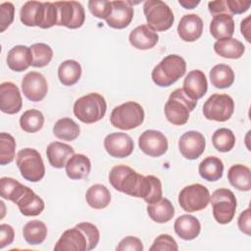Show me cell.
<instances>
[{
	"label": "cell",
	"mask_w": 251,
	"mask_h": 251,
	"mask_svg": "<svg viewBox=\"0 0 251 251\" xmlns=\"http://www.w3.org/2000/svg\"><path fill=\"white\" fill-rule=\"evenodd\" d=\"M109 182L118 191L154 203L162 198V183L155 176H142L130 167L118 165L109 173Z\"/></svg>",
	"instance_id": "1"
},
{
	"label": "cell",
	"mask_w": 251,
	"mask_h": 251,
	"mask_svg": "<svg viewBox=\"0 0 251 251\" xmlns=\"http://www.w3.org/2000/svg\"><path fill=\"white\" fill-rule=\"evenodd\" d=\"M100 238L96 226L82 222L63 232L54 246L56 251H88L94 249Z\"/></svg>",
	"instance_id": "2"
},
{
	"label": "cell",
	"mask_w": 251,
	"mask_h": 251,
	"mask_svg": "<svg viewBox=\"0 0 251 251\" xmlns=\"http://www.w3.org/2000/svg\"><path fill=\"white\" fill-rule=\"evenodd\" d=\"M186 71L184 59L178 55L171 54L166 56L153 69L151 77L154 83L161 87H168L180 78Z\"/></svg>",
	"instance_id": "3"
},
{
	"label": "cell",
	"mask_w": 251,
	"mask_h": 251,
	"mask_svg": "<svg viewBox=\"0 0 251 251\" xmlns=\"http://www.w3.org/2000/svg\"><path fill=\"white\" fill-rule=\"evenodd\" d=\"M197 101L191 99L183 90H174L165 104V115L167 120L175 126H183L189 119V114L196 107Z\"/></svg>",
	"instance_id": "4"
},
{
	"label": "cell",
	"mask_w": 251,
	"mask_h": 251,
	"mask_svg": "<svg viewBox=\"0 0 251 251\" xmlns=\"http://www.w3.org/2000/svg\"><path fill=\"white\" fill-rule=\"evenodd\" d=\"M105 98L96 92L78 98L74 104L75 116L84 124H93L100 121L106 114Z\"/></svg>",
	"instance_id": "5"
},
{
	"label": "cell",
	"mask_w": 251,
	"mask_h": 251,
	"mask_svg": "<svg viewBox=\"0 0 251 251\" xmlns=\"http://www.w3.org/2000/svg\"><path fill=\"white\" fill-rule=\"evenodd\" d=\"M144 121V110L140 104L134 101H127L115 107L110 116L113 126L130 130L139 126Z\"/></svg>",
	"instance_id": "6"
},
{
	"label": "cell",
	"mask_w": 251,
	"mask_h": 251,
	"mask_svg": "<svg viewBox=\"0 0 251 251\" xmlns=\"http://www.w3.org/2000/svg\"><path fill=\"white\" fill-rule=\"evenodd\" d=\"M16 164L22 176L28 181L37 182L45 175V167L39 152L33 148L20 150L16 157Z\"/></svg>",
	"instance_id": "7"
},
{
	"label": "cell",
	"mask_w": 251,
	"mask_h": 251,
	"mask_svg": "<svg viewBox=\"0 0 251 251\" xmlns=\"http://www.w3.org/2000/svg\"><path fill=\"white\" fill-rule=\"evenodd\" d=\"M147 25L154 31L168 30L175 22L171 8L161 0H147L143 5Z\"/></svg>",
	"instance_id": "8"
},
{
	"label": "cell",
	"mask_w": 251,
	"mask_h": 251,
	"mask_svg": "<svg viewBox=\"0 0 251 251\" xmlns=\"http://www.w3.org/2000/svg\"><path fill=\"white\" fill-rule=\"evenodd\" d=\"M210 202L217 223L226 225L232 221L236 210V198L231 190L227 188L215 190L210 196Z\"/></svg>",
	"instance_id": "9"
},
{
	"label": "cell",
	"mask_w": 251,
	"mask_h": 251,
	"mask_svg": "<svg viewBox=\"0 0 251 251\" xmlns=\"http://www.w3.org/2000/svg\"><path fill=\"white\" fill-rule=\"evenodd\" d=\"M210 201V192L206 186L193 183L181 189L178 195L179 206L188 213L205 209Z\"/></svg>",
	"instance_id": "10"
},
{
	"label": "cell",
	"mask_w": 251,
	"mask_h": 251,
	"mask_svg": "<svg viewBox=\"0 0 251 251\" xmlns=\"http://www.w3.org/2000/svg\"><path fill=\"white\" fill-rule=\"evenodd\" d=\"M234 102L227 94H212L203 105V115L207 120L226 122L233 114Z\"/></svg>",
	"instance_id": "11"
},
{
	"label": "cell",
	"mask_w": 251,
	"mask_h": 251,
	"mask_svg": "<svg viewBox=\"0 0 251 251\" xmlns=\"http://www.w3.org/2000/svg\"><path fill=\"white\" fill-rule=\"evenodd\" d=\"M58 11L56 25H64L68 28H78L85 21L84 8L76 1L54 2Z\"/></svg>",
	"instance_id": "12"
},
{
	"label": "cell",
	"mask_w": 251,
	"mask_h": 251,
	"mask_svg": "<svg viewBox=\"0 0 251 251\" xmlns=\"http://www.w3.org/2000/svg\"><path fill=\"white\" fill-rule=\"evenodd\" d=\"M138 146L150 157H160L168 150V139L159 130L147 129L138 138Z\"/></svg>",
	"instance_id": "13"
},
{
	"label": "cell",
	"mask_w": 251,
	"mask_h": 251,
	"mask_svg": "<svg viewBox=\"0 0 251 251\" xmlns=\"http://www.w3.org/2000/svg\"><path fill=\"white\" fill-rule=\"evenodd\" d=\"M22 90L28 100L39 102L44 99L48 91L46 78L38 72H29L23 77Z\"/></svg>",
	"instance_id": "14"
},
{
	"label": "cell",
	"mask_w": 251,
	"mask_h": 251,
	"mask_svg": "<svg viewBox=\"0 0 251 251\" xmlns=\"http://www.w3.org/2000/svg\"><path fill=\"white\" fill-rule=\"evenodd\" d=\"M104 147L110 156L115 158H126L132 153L134 143L127 133L113 132L105 137Z\"/></svg>",
	"instance_id": "15"
},
{
	"label": "cell",
	"mask_w": 251,
	"mask_h": 251,
	"mask_svg": "<svg viewBox=\"0 0 251 251\" xmlns=\"http://www.w3.org/2000/svg\"><path fill=\"white\" fill-rule=\"evenodd\" d=\"M206 141L202 133L189 130L183 133L178 140V149L181 155L188 160L199 158L205 150Z\"/></svg>",
	"instance_id": "16"
},
{
	"label": "cell",
	"mask_w": 251,
	"mask_h": 251,
	"mask_svg": "<svg viewBox=\"0 0 251 251\" xmlns=\"http://www.w3.org/2000/svg\"><path fill=\"white\" fill-rule=\"evenodd\" d=\"M23 99L19 87L11 82L5 81L0 84V110L9 115L20 112Z\"/></svg>",
	"instance_id": "17"
},
{
	"label": "cell",
	"mask_w": 251,
	"mask_h": 251,
	"mask_svg": "<svg viewBox=\"0 0 251 251\" xmlns=\"http://www.w3.org/2000/svg\"><path fill=\"white\" fill-rule=\"evenodd\" d=\"M133 18V8L128 1H112V12L106 19L110 27L123 29L126 27Z\"/></svg>",
	"instance_id": "18"
},
{
	"label": "cell",
	"mask_w": 251,
	"mask_h": 251,
	"mask_svg": "<svg viewBox=\"0 0 251 251\" xmlns=\"http://www.w3.org/2000/svg\"><path fill=\"white\" fill-rule=\"evenodd\" d=\"M203 32V21L196 14L184 15L177 25V33L180 39L193 42L200 38Z\"/></svg>",
	"instance_id": "19"
},
{
	"label": "cell",
	"mask_w": 251,
	"mask_h": 251,
	"mask_svg": "<svg viewBox=\"0 0 251 251\" xmlns=\"http://www.w3.org/2000/svg\"><path fill=\"white\" fill-rule=\"evenodd\" d=\"M183 90L193 100L202 98L208 89V82L205 74L200 70L189 72L183 80Z\"/></svg>",
	"instance_id": "20"
},
{
	"label": "cell",
	"mask_w": 251,
	"mask_h": 251,
	"mask_svg": "<svg viewBox=\"0 0 251 251\" xmlns=\"http://www.w3.org/2000/svg\"><path fill=\"white\" fill-rule=\"evenodd\" d=\"M44 17V2L27 1L21 8L20 20L26 26H39L42 28Z\"/></svg>",
	"instance_id": "21"
},
{
	"label": "cell",
	"mask_w": 251,
	"mask_h": 251,
	"mask_svg": "<svg viewBox=\"0 0 251 251\" xmlns=\"http://www.w3.org/2000/svg\"><path fill=\"white\" fill-rule=\"evenodd\" d=\"M128 39L134 48L147 50L153 48L157 44L159 35L148 25H140L130 31Z\"/></svg>",
	"instance_id": "22"
},
{
	"label": "cell",
	"mask_w": 251,
	"mask_h": 251,
	"mask_svg": "<svg viewBox=\"0 0 251 251\" xmlns=\"http://www.w3.org/2000/svg\"><path fill=\"white\" fill-rule=\"evenodd\" d=\"M32 64L30 47L25 45L14 46L7 55V65L14 72L25 71Z\"/></svg>",
	"instance_id": "23"
},
{
	"label": "cell",
	"mask_w": 251,
	"mask_h": 251,
	"mask_svg": "<svg viewBox=\"0 0 251 251\" xmlns=\"http://www.w3.org/2000/svg\"><path fill=\"white\" fill-rule=\"evenodd\" d=\"M75 154V150L69 144L55 141L51 142L46 149V155L49 164L56 169L66 166L68 160Z\"/></svg>",
	"instance_id": "24"
},
{
	"label": "cell",
	"mask_w": 251,
	"mask_h": 251,
	"mask_svg": "<svg viewBox=\"0 0 251 251\" xmlns=\"http://www.w3.org/2000/svg\"><path fill=\"white\" fill-rule=\"evenodd\" d=\"M176 233L184 240H192L196 238L201 230V224L197 218L192 215L179 216L174 225Z\"/></svg>",
	"instance_id": "25"
},
{
	"label": "cell",
	"mask_w": 251,
	"mask_h": 251,
	"mask_svg": "<svg viewBox=\"0 0 251 251\" xmlns=\"http://www.w3.org/2000/svg\"><path fill=\"white\" fill-rule=\"evenodd\" d=\"M210 33L218 40L230 38L234 33V21L232 16L228 14L214 16L210 23Z\"/></svg>",
	"instance_id": "26"
},
{
	"label": "cell",
	"mask_w": 251,
	"mask_h": 251,
	"mask_svg": "<svg viewBox=\"0 0 251 251\" xmlns=\"http://www.w3.org/2000/svg\"><path fill=\"white\" fill-rule=\"evenodd\" d=\"M66 174L71 179L86 178L90 173L91 163L83 154H74L67 162Z\"/></svg>",
	"instance_id": "27"
},
{
	"label": "cell",
	"mask_w": 251,
	"mask_h": 251,
	"mask_svg": "<svg viewBox=\"0 0 251 251\" xmlns=\"http://www.w3.org/2000/svg\"><path fill=\"white\" fill-rule=\"evenodd\" d=\"M20 212L26 217H33L41 214L44 210V201L27 187L25 193L16 203Z\"/></svg>",
	"instance_id": "28"
},
{
	"label": "cell",
	"mask_w": 251,
	"mask_h": 251,
	"mask_svg": "<svg viewBox=\"0 0 251 251\" xmlns=\"http://www.w3.org/2000/svg\"><path fill=\"white\" fill-rule=\"evenodd\" d=\"M229 183L240 191H249L251 189V172L244 165L236 164L229 168L227 172Z\"/></svg>",
	"instance_id": "29"
},
{
	"label": "cell",
	"mask_w": 251,
	"mask_h": 251,
	"mask_svg": "<svg viewBox=\"0 0 251 251\" xmlns=\"http://www.w3.org/2000/svg\"><path fill=\"white\" fill-rule=\"evenodd\" d=\"M147 213L152 221L164 224L173 219L175 215V208L169 199L161 198L154 203L148 204Z\"/></svg>",
	"instance_id": "30"
},
{
	"label": "cell",
	"mask_w": 251,
	"mask_h": 251,
	"mask_svg": "<svg viewBox=\"0 0 251 251\" xmlns=\"http://www.w3.org/2000/svg\"><path fill=\"white\" fill-rule=\"evenodd\" d=\"M214 50L221 57L226 59H238L243 55L245 46L241 41L230 37L217 40L214 43Z\"/></svg>",
	"instance_id": "31"
},
{
	"label": "cell",
	"mask_w": 251,
	"mask_h": 251,
	"mask_svg": "<svg viewBox=\"0 0 251 251\" xmlns=\"http://www.w3.org/2000/svg\"><path fill=\"white\" fill-rule=\"evenodd\" d=\"M198 172L205 180L216 181L223 176L224 164L220 158L209 156L199 164Z\"/></svg>",
	"instance_id": "32"
},
{
	"label": "cell",
	"mask_w": 251,
	"mask_h": 251,
	"mask_svg": "<svg viewBox=\"0 0 251 251\" xmlns=\"http://www.w3.org/2000/svg\"><path fill=\"white\" fill-rule=\"evenodd\" d=\"M85 200L93 209H104L110 204L111 193L105 185L99 183L93 184L87 189L85 193Z\"/></svg>",
	"instance_id": "33"
},
{
	"label": "cell",
	"mask_w": 251,
	"mask_h": 251,
	"mask_svg": "<svg viewBox=\"0 0 251 251\" xmlns=\"http://www.w3.org/2000/svg\"><path fill=\"white\" fill-rule=\"evenodd\" d=\"M209 77L213 86L223 89L231 86L234 81V73L228 65L218 64L211 69Z\"/></svg>",
	"instance_id": "34"
},
{
	"label": "cell",
	"mask_w": 251,
	"mask_h": 251,
	"mask_svg": "<svg viewBox=\"0 0 251 251\" xmlns=\"http://www.w3.org/2000/svg\"><path fill=\"white\" fill-rule=\"evenodd\" d=\"M81 75V66L75 60H66L58 68V77L62 84L71 86L75 84Z\"/></svg>",
	"instance_id": "35"
},
{
	"label": "cell",
	"mask_w": 251,
	"mask_h": 251,
	"mask_svg": "<svg viewBox=\"0 0 251 251\" xmlns=\"http://www.w3.org/2000/svg\"><path fill=\"white\" fill-rule=\"evenodd\" d=\"M27 186L22 184L17 179L9 176L0 178V195L2 198L10 200L15 204L25 193Z\"/></svg>",
	"instance_id": "36"
},
{
	"label": "cell",
	"mask_w": 251,
	"mask_h": 251,
	"mask_svg": "<svg viewBox=\"0 0 251 251\" xmlns=\"http://www.w3.org/2000/svg\"><path fill=\"white\" fill-rule=\"evenodd\" d=\"M79 131V126L71 118H62L53 126L54 135L65 141L75 140L78 137Z\"/></svg>",
	"instance_id": "37"
},
{
	"label": "cell",
	"mask_w": 251,
	"mask_h": 251,
	"mask_svg": "<svg viewBox=\"0 0 251 251\" xmlns=\"http://www.w3.org/2000/svg\"><path fill=\"white\" fill-rule=\"evenodd\" d=\"M23 235L28 244L38 245L45 240L47 236V227L43 222L32 220L25 225Z\"/></svg>",
	"instance_id": "38"
},
{
	"label": "cell",
	"mask_w": 251,
	"mask_h": 251,
	"mask_svg": "<svg viewBox=\"0 0 251 251\" xmlns=\"http://www.w3.org/2000/svg\"><path fill=\"white\" fill-rule=\"evenodd\" d=\"M44 124L43 114L36 109L26 110L20 118L21 128L29 133L36 132L40 130Z\"/></svg>",
	"instance_id": "39"
},
{
	"label": "cell",
	"mask_w": 251,
	"mask_h": 251,
	"mask_svg": "<svg viewBox=\"0 0 251 251\" xmlns=\"http://www.w3.org/2000/svg\"><path fill=\"white\" fill-rule=\"evenodd\" d=\"M212 142L218 151L228 152L235 144V136L229 128L222 127L213 133Z\"/></svg>",
	"instance_id": "40"
},
{
	"label": "cell",
	"mask_w": 251,
	"mask_h": 251,
	"mask_svg": "<svg viewBox=\"0 0 251 251\" xmlns=\"http://www.w3.org/2000/svg\"><path fill=\"white\" fill-rule=\"evenodd\" d=\"M32 54V67L43 68L47 66L53 57L52 48L45 43H34L30 46Z\"/></svg>",
	"instance_id": "41"
},
{
	"label": "cell",
	"mask_w": 251,
	"mask_h": 251,
	"mask_svg": "<svg viewBox=\"0 0 251 251\" xmlns=\"http://www.w3.org/2000/svg\"><path fill=\"white\" fill-rule=\"evenodd\" d=\"M15 138L7 132L0 133V164L7 165L13 162L16 155Z\"/></svg>",
	"instance_id": "42"
},
{
	"label": "cell",
	"mask_w": 251,
	"mask_h": 251,
	"mask_svg": "<svg viewBox=\"0 0 251 251\" xmlns=\"http://www.w3.org/2000/svg\"><path fill=\"white\" fill-rule=\"evenodd\" d=\"M90 13L98 19H107L112 12V1L90 0L88 1Z\"/></svg>",
	"instance_id": "43"
},
{
	"label": "cell",
	"mask_w": 251,
	"mask_h": 251,
	"mask_svg": "<svg viewBox=\"0 0 251 251\" xmlns=\"http://www.w3.org/2000/svg\"><path fill=\"white\" fill-rule=\"evenodd\" d=\"M178 246L176 241L169 234H160L157 236L150 247V251H176Z\"/></svg>",
	"instance_id": "44"
},
{
	"label": "cell",
	"mask_w": 251,
	"mask_h": 251,
	"mask_svg": "<svg viewBox=\"0 0 251 251\" xmlns=\"http://www.w3.org/2000/svg\"><path fill=\"white\" fill-rule=\"evenodd\" d=\"M15 16V7L11 2H4L0 5V25L1 32L13 23Z\"/></svg>",
	"instance_id": "45"
},
{
	"label": "cell",
	"mask_w": 251,
	"mask_h": 251,
	"mask_svg": "<svg viewBox=\"0 0 251 251\" xmlns=\"http://www.w3.org/2000/svg\"><path fill=\"white\" fill-rule=\"evenodd\" d=\"M116 250L119 251H142L143 250V244L141 240L135 236H126L123 238L119 245L116 247Z\"/></svg>",
	"instance_id": "46"
},
{
	"label": "cell",
	"mask_w": 251,
	"mask_h": 251,
	"mask_svg": "<svg viewBox=\"0 0 251 251\" xmlns=\"http://www.w3.org/2000/svg\"><path fill=\"white\" fill-rule=\"evenodd\" d=\"M226 5L229 15H239L245 13L250 8L251 2L240 0H226Z\"/></svg>",
	"instance_id": "47"
},
{
	"label": "cell",
	"mask_w": 251,
	"mask_h": 251,
	"mask_svg": "<svg viewBox=\"0 0 251 251\" xmlns=\"http://www.w3.org/2000/svg\"><path fill=\"white\" fill-rule=\"evenodd\" d=\"M15 237L13 227L8 224L0 225V248L3 249L5 246L10 245Z\"/></svg>",
	"instance_id": "48"
},
{
	"label": "cell",
	"mask_w": 251,
	"mask_h": 251,
	"mask_svg": "<svg viewBox=\"0 0 251 251\" xmlns=\"http://www.w3.org/2000/svg\"><path fill=\"white\" fill-rule=\"evenodd\" d=\"M250 209H246L243 211L239 218H238V227L239 229L247 235H250V228H251V220H250Z\"/></svg>",
	"instance_id": "49"
},
{
	"label": "cell",
	"mask_w": 251,
	"mask_h": 251,
	"mask_svg": "<svg viewBox=\"0 0 251 251\" xmlns=\"http://www.w3.org/2000/svg\"><path fill=\"white\" fill-rule=\"evenodd\" d=\"M208 9L213 16L220 15V14H228L229 15L226 5V1H224V0L209 2Z\"/></svg>",
	"instance_id": "50"
},
{
	"label": "cell",
	"mask_w": 251,
	"mask_h": 251,
	"mask_svg": "<svg viewBox=\"0 0 251 251\" xmlns=\"http://www.w3.org/2000/svg\"><path fill=\"white\" fill-rule=\"evenodd\" d=\"M249 21H250V16H248L246 19H244L242 22H241V25H240V29H241V33L242 35H244V37L246 38V40L248 42H250V37L248 35L250 29H249Z\"/></svg>",
	"instance_id": "51"
},
{
	"label": "cell",
	"mask_w": 251,
	"mask_h": 251,
	"mask_svg": "<svg viewBox=\"0 0 251 251\" xmlns=\"http://www.w3.org/2000/svg\"><path fill=\"white\" fill-rule=\"evenodd\" d=\"M178 3L185 9H193L200 3V1L199 0L197 1L196 0H178Z\"/></svg>",
	"instance_id": "52"
}]
</instances>
